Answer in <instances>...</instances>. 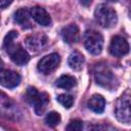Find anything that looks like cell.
<instances>
[{
	"instance_id": "6da1fadb",
	"label": "cell",
	"mask_w": 131,
	"mask_h": 131,
	"mask_svg": "<svg viewBox=\"0 0 131 131\" xmlns=\"http://www.w3.org/2000/svg\"><path fill=\"white\" fill-rule=\"evenodd\" d=\"M115 116L124 123L131 124V92H126L115 103Z\"/></svg>"
},
{
	"instance_id": "7a4b0ae2",
	"label": "cell",
	"mask_w": 131,
	"mask_h": 131,
	"mask_svg": "<svg viewBox=\"0 0 131 131\" xmlns=\"http://www.w3.org/2000/svg\"><path fill=\"white\" fill-rule=\"evenodd\" d=\"M27 101L34 106L35 113L37 115H42L46 110V106L49 102V96L45 92H38L35 87H29L26 92Z\"/></svg>"
},
{
	"instance_id": "3957f363",
	"label": "cell",
	"mask_w": 131,
	"mask_h": 131,
	"mask_svg": "<svg viewBox=\"0 0 131 131\" xmlns=\"http://www.w3.org/2000/svg\"><path fill=\"white\" fill-rule=\"evenodd\" d=\"M94 16L96 21L102 27V28H113L116 26L118 16L117 12L110 6H106L105 4H100L96 7Z\"/></svg>"
},
{
	"instance_id": "277c9868",
	"label": "cell",
	"mask_w": 131,
	"mask_h": 131,
	"mask_svg": "<svg viewBox=\"0 0 131 131\" xmlns=\"http://www.w3.org/2000/svg\"><path fill=\"white\" fill-rule=\"evenodd\" d=\"M84 45L91 54L98 55L103 47V38L97 31L88 30L84 35Z\"/></svg>"
},
{
	"instance_id": "5b68a950",
	"label": "cell",
	"mask_w": 131,
	"mask_h": 131,
	"mask_svg": "<svg viewBox=\"0 0 131 131\" xmlns=\"http://www.w3.org/2000/svg\"><path fill=\"white\" fill-rule=\"evenodd\" d=\"M94 79L96 83L105 88H112L115 85L116 78L112 71L108 69L107 64L98 63L94 68Z\"/></svg>"
},
{
	"instance_id": "8992f818",
	"label": "cell",
	"mask_w": 131,
	"mask_h": 131,
	"mask_svg": "<svg viewBox=\"0 0 131 131\" xmlns=\"http://www.w3.org/2000/svg\"><path fill=\"white\" fill-rule=\"evenodd\" d=\"M60 63V56L57 53H51L42 57L38 62V71L44 75H49L54 72Z\"/></svg>"
},
{
	"instance_id": "52a82bcc",
	"label": "cell",
	"mask_w": 131,
	"mask_h": 131,
	"mask_svg": "<svg viewBox=\"0 0 131 131\" xmlns=\"http://www.w3.org/2000/svg\"><path fill=\"white\" fill-rule=\"evenodd\" d=\"M6 51L10 56V59L17 66H24L30 60V55L28 54L27 50L19 44H12L8 48H6Z\"/></svg>"
},
{
	"instance_id": "ba28073f",
	"label": "cell",
	"mask_w": 131,
	"mask_h": 131,
	"mask_svg": "<svg viewBox=\"0 0 131 131\" xmlns=\"http://www.w3.org/2000/svg\"><path fill=\"white\" fill-rule=\"evenodd\" d=\"M110 52L114 56H123L129 52V44L125 38L115 36L110 44Z\"/></svg>"
},
{
	"instance_id": "9c48e42d",
	"label": "cell",
	"mask_w": 131,
	"mask_h": 131,
	"mask_svg": "<svg viewBox=\"0 0 131 131\" xmlns=\"http://www.w3.org/2000/svg\"><path fill=\"white\" fill-rule=\"evenodd\" d=\"M26 44H27V47L32 52L37 53L42 51L45 48V46L47 45V38L42 34H33L27 37Z\"/></svg>"
},
{
	"instance_id": "30bf717a",
	"label": "cell",
	"mask_w": 131,
	"mask_h": 131,
	"mask_svg": "<svg viewBox=\"0 0 131 131\" xmlns=\"http://www.w3.org/2000/svg\"><path fill=\"white\" fill-rule=\"evenodd\" d=\"M1 85L6 88H14L18 86L20 82V76L18 73L10 70H2L0 74Z\"/></svg>"
},
{
	"instance_id": "8fae6325",
	"label": "cell",
	"mask_w": 131,
	"mask_h": 131,
	"mask_svg": "<svg viewBox=\"0 0 131 131\" xmlns=\"http://www.w3.org/2000/svg\"><path fill=\"white\" fill-rule=\"evenodd\" d=\"M60 34H61L63 41L68 44H73V43H76L79 41L80 32H79V28L75 24H71V25L62 28Z\"/></svg>"
},
{
	"instance_id": "7c38bea8",
	"label": "cell",
	"mask_w": 131,
	"mask_h": 131,
	"mask_svg": "<svg viewBox=\"0 0 131 131\" xmlns=\"http://www.w3.org/2000/svg\"><path fill=\"white\" fill-rule=\"evenodd\" d=\"M31 16L33 17V19L38 23L41 26H49L51 24V17L50 15L47 13V11L40 7V6H34L31 9Z\"/></svg>"
},
{
	"instance_id": "4fadbf2b",
	"label": "cell",
	"mask_w": 131,
	"mask_h": 131,
	"mask_svg": "<svg viewBox=\"0 0 131 131\" xmlns=\"http://www.w3.org/2000/svg\"><path fill=\"white\" fill-rule=\"evenodd\" d=\"M105 106V100L103 98V96L99 95V94H94L90 97V99L88 100V107L96 113V114H100L103 112Z\"/></svg>"
},
{
	"instance_id": "5bb4252c",
	"label": "cell",
	"mask_w": 131,
	"mask_h": 131,
	"mask_svg": "<svg viewBox=\"0 0 131 131\" xmlns=\"http://www.w3.org/2000/svg\"><path fill=\"white\" fill-rule=\"evenodd\" d=\"M68 63L70 68L74 71H80L84 63V56L79 51H74L70 54Z\"/></svg>"
},
{
	"instance_id": "9a60e30c",
	"label": "cell",
	"mask_w": 131,
	"mask_h": 131,
	"mask_svg": "<svg viewBox=\"0 0 131 131\" xmlns=\"http://www.w3.org/2000/svg\"><path fill=\"white\" fill-rule=\"evenodd\" d=\"M76 84H77V80L73 76H70V75H63L59 77L55 82V85L58 88L66 89V90L72 89L74 86H76Z\"/></svg>"
},
{
	"instance_id": "2e32d148",
	"label": "cell",
	"mask_w": 131,
	"mask_h": 131,
	"mask_svg": "<svg viewBox=\"0 0 131 131\" xmlns=\"http://www.w3.org/2000/svg\"><path fill=\"white\" fill-rule=\"evenodd\" d=\"M30 16H31V11H29L27 8H19L14 12L13 18L15 23L24 27L29 24Z\"/></svg>"
},
{
	"instance_id": "e0dca14e",
	"label": "cell",
	"mask_w": 131,
	"mask_h": 131,
	"mask_svg": "<svg viewBox=\"0 0 131 131\" xmlns=\"http://www.w3.org/2000/svg\"><path fill=\"white\" fill-rule=\"evenodd\" d=\"M45 123L49 127H55L56 125H58L60 123V116H59V114L56 113V112H51V113L47 114V116L45 118Z\"/></svg>"
},
{
	"instance_id": "ac0fdd59",
	"label": "cell",
	"mask_w": 131,
	"mask_h": 131,
	"mask_svg": "<svg viewBox=\"0 0 131 131\" xmlns=\"http://www.w3.org/2000/svg\"><path fill=\"white\" fill-rule=\"evenodd\" d=\"M56 99H57V101H58L61 105H63L66 108H70V107H72V105L74 104V98H73V96L70 95V94H60V95L57 96Z\"/></svg>"
},
{
	"instance_id": "d6986e66",
	"label": "cell",
	"mask_w": 131,
	"mask_h": 131,
	"mask_svg": "<svg viewBox=\"0 0 131 131\" xmlns=\"http://www.w3.org/2000/svg\"><path fill=\"white\" fill-rule=\"evenodd\" d=\"M17 37V32L15 31H10L4 38V41H3V48L6 49L8 48L9 46H11L13 44V40Z\"/></svg>"
},
{
	"instance_id": "ffe728a7",
	"label": "cell",
	"mask_w": 131,
	"mask_h": 131,
	"mask_svg": "<svg viewBox=\"0 0 131 131\" xmlns=\"http://www.w3.org/2000/svg\"><path fill=\"white\" fill-rule=\"evenodd\" d=\"M83 128V122L81 120H72L70 121L69 125L67 126V130L68 131H80Z\"/></svg>"
},
{
	"instance_id": "44dd1931",
	"label": "cell",
	"mask_w": 131,
	"mask_h": 131,
	"mask_svg": "<svg viewBox=\"0 0 131 131\" xmlns=\"http://www.w3.org/2000/svg\"><path fill=\"white\" fill-rule=\"evenodd\" d=\"M11 2H12V0H1V8L4 9V8L7 7Z\"/></svg>"
},
{
	"instance_id": "7402d4cb",
	"label": "cell",
	"mask_w": 131,
	"mask_h": 131,
	"mask_svg": "<svg viewBox=\"0 0 131 131\" xmlns=\"http://www.w3.org/2000/svg\"><path fill=\"white\" fill-rule=\"evenodd\" d=\"M80 3L83 5V6H85V7H88L91 3H92V0H80Z\"/></svg>"
},
{
	"instance_id": "603a6c76",
	"label": "cell",
	"mask_w": 131,
	"mask_h": 131,
	"mask_svg": "<svg viewBox=\"0 0 131 131\" xmlns=\"http://www.w3.org/2000/svg\"><path fill=\"white\" fill-rule=\"evenodd\" d=\"M107 1H110V2H117L118 0H107Z\"/></svg>"
},
{
	"instance_id": "cb8c5ba5",
	"label": "cell",
	"mask_w": 131,
	"mask_h": 131,
	"mask_svg": "<svg viewBox=\"0 0 131 131\" xmlns=\"http://www.w3.org/2000/svg\"><path fill=\"white\" fill-rule=\"evenodd\" d=\"M129 15H130V17H131V7H130V12H129Z\"/></svg>"
}]
</instances>
